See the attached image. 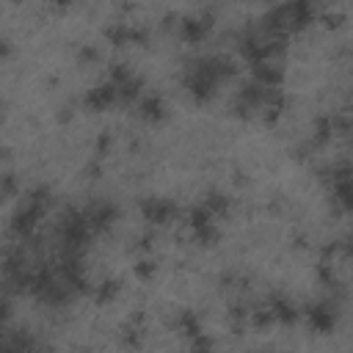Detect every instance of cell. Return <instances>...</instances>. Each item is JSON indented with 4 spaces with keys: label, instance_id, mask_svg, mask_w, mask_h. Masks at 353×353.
Returning a JSON list of instances; mask_svg holds the SVG:
<instances>
[{
    "label": "cell",
    "instance_id": "cell-1",
    "mask_svg": "<svg viewBox=\"0 0 353 353\" xmlns=\"http://www.w3.org/2000/svg\"><path fill=\"white\" fill-rule=\"evenodd\" d=\"M47 204H50V190H47V188L30 190V193L22 199V204H19V210L14 212V218H11V234L19 237V240H22V237H30L33 229L39 226V221L44 218Z\"/></svg>",
    "mask_w": 353,
    "mask_h": 353
},
{
    "label": "cell",
    "instance_id": "cell-2",
    "mask_svg": "<svg viewBox=\"0 0 353 353\" xmlns=\"http://www.w3.org/2000/svg\"><path fill=\"white\" fill-rule=\"evenodd\" d=\"M212 25H215V14L212 11H196V14H188V17L179 19V36L188 44H199V41L207 39Z\"/></svg>",
    "mask_w": 353,
    "mask_h": 353
},
{
    "label": "cell",
    "instance_id": "cell-3",
    "mask_svg": "<svg viewBox=\"0 0 353 353\" xmlns=\"http://www.w3.org/2000/svg\"><path fill=\"white\" fill-rule=\"evenodd\" d=\"M83 218H85L91 234H99V232H105V229H110V226L116 223L119 207H116L113 201H94V204H88V207L83 210Z\"/></svg>",
    "mask_w": 353,
    "mask_h": 353
},
{
    "label": "cell",
    "instance_id": "cell-4",
    "mask_svg": "<svg viewBox=\"0 0 353 353\" xmlns=\"http://www.w3.org/2000/svg\"><path fill=\"white\" fill-rule=\"evenodd\" d=\"M141 212H143V218L149 221V223H154V226H165V223H171L174 218H176V204L171 201V199H163V196H149V199H143L141 201Z\"/></svg>",
    "mask_w": 353,
    "mask_h": 353
},
{
    "label": "cell",
    "instance_id": "cell-5",
    "mask_svg": "<svg viewBox=\"0 0 353 353\" xmlns=\"http://www.w3.org/2000/svg\"><path fill=\"white\" fill-rule=\"evenodd\" d=\"M336 317H339V312H336V303H334V301H320V303H314V306L306 309V323H309V328L317 331V334L334 331Z\"/></svg>",
    "mask_w": 353,
    "mask_h": 353
},
{
    "label": "cell",
    "instance_id": "cell-6",
    "mask_svg": "<svg viewBox=\"0 0 353 353\" xmlns=\"http://www.w3.org/2000/svg\"><path fill=\"white\" fill-rule=\"evenodd\" d=\"M113 105H119V94H116V85H113L110 80L94 85V88L85 94V108L94 110V113H102V110H108V108H113Z\"/></svg>",
    "mask_w": 353,
    "mask_h": 353
},
{
    "label": "cell",
    "instance_id": "cell-7",
    "mask_svg": "<svg viewBox=\"0 0 353 353\" xmlns=\"http://www.w3.org/2000/svg\"><path fill=\"white\" fill-rule=\"evenodd\" d=\"M251 83L262 85V88H279L284 83V69L276 61H262L251 66Z\"/></svg>",
    "mask_w": 353,
    "mask_h": 353
},
{
    "label": "cell",
    "instance_id": "cell-8",
    "mask_svg": "<svg viewBox=\"0 0 353 353\" xmlns=\"http://www.w3.org/2000/svg\"><path fill=\"white\" fill-rule=\"evenodd\" d=\"M265 306L270 309V314H273V323H284V325H292V323L298 320V306H295L290 298H284V295H273V298H270Z\"/></svg>",
    "mask_w": 353,
    "mask_h": 353
},
{
    "label": "cell",
    "instance_id": "cell-9",
    "mask_svg": "<svg viewBox=\"0 0 353 353\" xmlns=\"http://www.w3.org/2000/svg\"><path fill=\"white\" fill-rule=\"evenodd\" d=\"M138 116L149 124H157L165 119V102L160 94H146L141 102H138Z\"/></svg>",
    "mask_w": 353,
    "mask_h": 353
},
{
    "label": "cell",
    "instance_id": "cell-10",
    "mask_svg": "<svg viewBox=\"0 0 353 353\" xmlns=\"http://www.w3.org/2000/svg\"><path fill=\"white\" fill-rule=\"evenodd\" d=\"M176 328H179L188 339H193V336L204 334V331H201V320H199V314H193L190 309H182V312L176 314Z\"/></svg>",
    "mask_w": 353,
    "mask_h": 353
},
{
    "label": "cell",
    "instance_id": "cell-11",
    "mask_svg": "<svg viewBox=\"0 0 353 353\" xmlns=\"http://www.w3.org/2000/svg\"><path fill=\"white\" fill-rule=\"evenodd\" d=\"M201 204L210 210V215H212V218H221V215H226V212H229V199H226L223 193H218V190L207 193V199H204Z\"/></svg>",
    "mask_w": 353,
    "mask_h": 353
},
{
    "label": "cell",
    "instance_id": "cell-12",
    "mask_svg": "<svg viewBox=\"0 0 353 353\" xmlns=\"http://www.w3.org/2000/svg\"><path fill=\"white\" fill-rule=\"evenodd\" d=\"M119 290H121L119 279H105L99 287H94V301H97V303H110V301L119 295Z\"/></svg>",
    "mask_w": 353,
    "mask_h": 353
},
{
    "label": "cell",
    "instance_id": "cell-13",
    "mask_svg": "<svg viewBox=\"0 0 353 353\" xmlns=\"http://www.w3.org/2000/svg\"><path fill=\"white\" fill-rule=\"evenodd\" d=\"M132 273H135L141 281H149V279L157 273V265H154V259H141L138 265H132Z\"/></svg>",
    "mask_w": 353,
    "mask_h": 353
},
{
    "label": "cell",
    "instance_id": "cell-14",
    "mask_svg": "<svg viewBox=\"0 0 353 353\" xmlns=\"http://www.w3.org/2000/svg\"><path fill=\"white\" fill-rule=\"evenodd\" d=\"M190 353H212V339L207 334H199L190 339Z\"/></svg>",
    "mask_w": 353,
    "mask_h": 353
},
{
    "label": "cell",
    "instance_id": "cell-15",
    "mask_svg": "<svg viewBox=\"0 0 353 353\" xmlns=\"http://www.w3.org/2000/svg\"><path fill=\"white\" fill-rule=\"evenodd\" d=\"M97 58H99L97 47H91V44H88V47H85V44L80 47V61H97Z\"/></svg>",
    "mask_w": 353,
    "mask_h": 353
},
{
    "label": "cell",
    "instance_id": "cell-16",
    "mask_svg": "<svg viewBox=\"0 0 353 353\" xmlns=\"http://www.w3.org/2000/svg\"><path fill=\"white\" fill-rule=\"evenodd\" d=\"M11 52V44H8V39H0V58H6Z\"/></svg>",
    "mask_w": 353,
    "mask_h": 353
}]
</instances>
